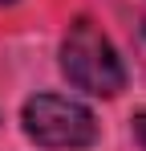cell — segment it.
<instances>
[{
  "label": "cell",
  "instance_id": "3",
  "mask_svg": "<svg viewBox=\"0 0 146 151\" xmlns=\"http://www.w3.org/2000/svg\"><path fill=\"white\" fill-rule=\"evenodd\" d=\"M134 135H138V143L146 147V114H138V119H134Z\"/></svg>",
  "mask_w": 146,
  "mask_h": 151
},
{
  "label": "cell",
  "instance_id": "1",
  "mask_svg": "<svg viewBox=\"0 0 146 151\" xmlns=\"http://www.w3.org/2000/svg\"><path fill=\"white\" fill-rule=\"evenodd\" d=\"M61 70L77 90H85L94 98H114L126 86V70H122V57L114 49V41L89 17L69 25L65 41H61Z\"/></svg>",
  "mask_w": 146,
  "mask_h": 151
},
{
  "label": "cell",
  "instance_id": "2",
  "mask_svg": "<svg viewBox=\"0 0 146 151\" xmlns=\"http://www.w3.org/2000/svg\"><path fill=\"white\" fill-rule=\"evenodd\" d=\"M24 135L53 151H81L97 139V119L89 106L65 98V94H33L21 110Z\"/></svg>",
  "mask_w": 146,
  "mask_h": 151
},
{
  "label": "cell",
  "instance_id": "4",
  "mask_svg": "<svg viewBox=\"0 0 146 151\" xmlns=\"http://www.w3.org/2000/svg\"><path fill=\"white\" fill-rule=\"evenodd\" d=\"M0 4H12V0H0Z\"/></svg>",
  "mask_w": 146,
  "mask_h": 151
}]
</instances>
